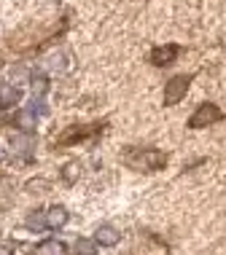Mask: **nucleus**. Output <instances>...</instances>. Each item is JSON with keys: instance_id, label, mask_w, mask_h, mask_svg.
I'll return each mask as SVG.
<instances>
[{"instance_id": "nucleus-1", "label": "nucleus", "mask_w": 226, "mask_h": 255, "mask_svg": "<svg viewBox=\"0 0 226 255\" xmlns=\"http://www.w3.org/2000/svg\"><path fill=\"white\" fill-rule=\"evenodd\" d=\"M124 161L129 164L132 169H140V172H156L167 164V153L156 148H132L124 153Z\"/></svg>"}, {"instance_id": "nucleus-2", "label": "nucleus", "mask_w": 226, "mask_h": 255, "mask_svg": "<svg viewBox=\"0 0 226 255\" xmlns=\"http://www.w3.org/2000/svg\"><path fill=\"white\" fill-rule=\"evenodd\" d=\"M189 84H191V75H175L167 86H164V105H178L189 92Z\"/></svg>"}, {"instance_id": "nucleus-3", "label": "nucleus", "mask_w": 226, "mask_h": 255, "mask_svg": "<svg viewBox=\"0 0 226 255\" xmlns=\"http://www.w3.org/2000/svg\"><path fill=\"white\" fill-rule=\"evenodd\" d=\"M221 119H224V113L216 105H210V102H208V105L197 108V113L189 119V127L191 129H202V127H210V124H216V121H221Z\"/></svg>"}, {"instance_id": "nucleus-4", "label": "nucleus", "mask_w": 226, "mask_h": 255, "mask_svg": "<svg viewBox=\"0 0 226 255\" xmlns=\"http://www.w3.org/2000/svg\"><path fill=\"white\" fill-rule=\"evenodd\" d=\"M119 239H121V234L108 223L97 226V231H94V242H97L100 247H113V245H119Z\"/></svg>"}, {"instance_id": "nucleus-5", "label": "nucleus", "mask_w": 226, "mask_h": 255, "mask_svg": "<svg viewBox=\"0 0 226 255\" xmlns=\"http://www.w3.org/2000/svg\"><path fill=\"white\" fill-rule=\"evenodd\" d=\"M175 57H178V46H156V49L151 51V62H154V65H159V67L170 65Z\"/></svg>"}, {"instance_id": "nucleus-6", "label": "nucleus", "mask_w": 226, "mask_h": 255, "mask_svg": "<svg viewBox=\"0 0 226 255\" xmlns=\"http://www.w3.org/2000/svg\"><path fill=\"white\" fill-rule=\"evenodd\" d=\"M67 210L65 207H49V210H46V229H62V226L67 223Z\"/></svg>"}, {"instance_id": "nucleus-7", "label": "nucleus", "mask_w": 226, "mask_h": 255, "mask_svg": "<svg viewBox=\"0 0 226 255\" xmlns=\"http://www.w3.org/2000/svg\"><path fill=\"white\" fill-rule=\"evenodd\" d=\"M32 255H65V245L62 242H54V239H46L35 247Z\"/></svg>"}, {"instance_id": "nucleus-8", "label": "nucleus", "mask_w": 226, "mask_h": 255, "mask_svg": "<svg viewBox=\"0 0 226 255\" xmlns=\"http://www.w3.org/2000/svg\"><path fill=\"white\" fill-rule=\"evenodd\" d=\"M73 253L75 255H97V242L89 239V237H81V239H75Z\"/></svg>"}, {"instance_id": "nucleus-9", "label": "nucleus", "mask_w": 226, "mask_h": 255, "mask_svg": "<svg viewBox=\"0 0 226 255\" xmlns=\"http://www.w3.org/2000/svg\"><path fill=\"white\" fill-rule=\"evenodd\" d=\"M92 132V129H78V127H73V129H67L65 134H59L57 137V142L59 145H67V142H75V140H84V137Z\"/></svg>"}, {"instance_id": "nucleus-10", "label": "nucleus", "mask_w": 226, "mask_h": 255, "mask_svg": "<svg viewBox=\"0 0 226 255\" xmlns=\"http://www.w3.org/2000/svg\"><path fill=\"white\" fill-rule=\"evenodd\" d=\"M19 100V89H13L11 84H0V105H13Z\"/></svg>"}, {"instance_id": "nucleus-11", "label": "nucleus", "mask_w": 226, "mask_h": 255, "mask_svg": "<svg viewBox=\"0 0 226 255\" xmlns=\"http://www.w3.org/2000/svg\"><path fill=\"white\" fill-rule=\"evenodd\" d=\"M11 145L16 153H27L32 148V137L30 134H11Z\"/></svg>"}, {"instance_id": "nucleus-12", "label": "nucleus", "mask_w": 226, "mask_h": 255, "mask_svg": "<svg viewBox=\"0 0 226 255\" xmlns=\"http://www.w3.org/2000/svg\"><path fill=\"white\" fill-rule=\"evenodd\" d=\"M27 229H35V231H40V229H46V212H40V210H35L32 215H27Z\"/></svg>"}, {"instance_id": "nucleus-13", "label": "nucleus", "mask_w": 226, "mask_h": 255, "mask_svg": "<svg viewBox=\"0 0 226 255\" xmlns=\"http://www.w3.org/2000/svg\"><path fill=\"white\" fill-rule=\"evenodd\" d=\"M78 175H81V164L78 161H70L65 167V172H62V177H65L67 183H75V180H78Z\"/></svg>"}, {"instance_id": "nucleus-14", "label": "nucleus", "mask_w": 226, "mask_h": 255, "mask_svg": "<svg viewBox=\"0 0 226 255\" xmlns=\"http://www.w3.org/2000/svg\"><path fill=\"white\" fill-rule=\"evenodd\" d=\"M16 124L22 129H32V127H35V113H19L16 116Z\"/></svg>"}, {"instance_id": "nucleus-15", "label": "nucleus", "mask_w": 226, "mask_h": 255, "mask_svg": "<svg viewBox=\"0 0 226 255\" xmlns=\"http://www.w3.org/2000/svg\"><path fill=\"white\" fill-rule=\"evenodd\" d=\"M32 92H35L38 97H43V92H46V78H35V81H32Z\"/></svg>"}, {"instance_id": "nucleus-16", "label": "nucleus", "mask_w": 226, "mask_h": 255, "mask_svg": "<svg viewBox=\"0 0 226 255\" xmlns=\"http://www.w3.org/2000/svg\"><path fill=\"white\" fill-rule=\"evenodd\" d=\"M24 75H27L24 70H11V78L13 81H24Z\"/></svg>"}, {"instance_id": "nucleus-17", "label": "nucleus", "mask_w": 226, "mask_h": 255, "mask_svg": "<svg viewBox=\"0 0 226 255\" xmlns=\"http://www.w3.org/2000/svg\"><path fill=\"white\" fill-rule=\"evenodd\" d=\"M3 158H5V150H3V148H0V161H3Z\"/></svg>"}]
</instances>
